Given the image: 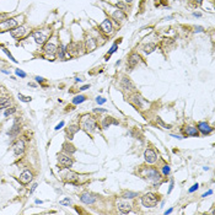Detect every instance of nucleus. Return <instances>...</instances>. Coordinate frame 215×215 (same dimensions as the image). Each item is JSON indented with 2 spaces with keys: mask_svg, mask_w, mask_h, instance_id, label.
Returning a JSON list of instances; mask_svg holds the SVG:
<instances>
[{
  "mask_svg": "<svg viewBox=\"0 0 215 215\" xmlns=\"http://www.w3.org/2000/svg\"><path fill=\"white\" fill-rule=\"evenodd\" d=\"M24 16H17V17H11V19H6L3 22H0V32H5V31H11L14 29H16L19 26V20L22 19Z\"/></svg>",
  "mask_w": 215,
  "mask_h": 215,
  "instance_id": "f257e3e1",
  "label": "nucleus"
},
{
  "mask_svg": "<svg viewBox=\"0 0 215 215\" xmlns=\"http://www.w3.org/2000/svg\"><path fill=\"white\" fill-rule=\"evenodd\" d=\"M141 203L146 208H154L157 204V197L154 193H146L141 197Z\"/></svg>",
  "mask_w": 215,
  "mask_h": 215,
  "instance_id": "f03ea898",
  "label": "nucleus"
},
{
  "mask_svg": "<svg viewBox=\"0 0 215 215\" xmlns=\"http://www.w3.org/2000/svg\"><path fill=\"white\" fill-rule=\"evenodd\" d=\"M82 128L86 133H92V131L96 129V121L92 118V117H85V119L82 121Z\"/></svg>",
  "mask_w": 215,
  "mask_h": 215,
  "instance_id": "7ed1b4c3",
  "label": "nucleus"
},
{
  "mask_svg": "<svg viewBox=\"0 0 215 215\" xmlns=\"http://www.w3.org/2000/svg\"><path fill=\"white\" fill-rule=\"evenodd\" d=\"M111 17H112V20H114V21L119 25V24H122L124 20L127 19V15H126V12H124V11L114 8V10L111 12Z\"/></svg>",
  "mask_w": 215,
  "mask_h": 215,
  "instance_id": "20e7f679",
  "label": "nucleus"
},
{
  "mask_svg": "<svg viewBox=\"0 0 215 215\" xmlns=\"http://www.w3.org/2000/svg\"><path fill=\"white\" fill-rule=\"evenodd\" d=\"M26 33H27V30H26V27H24V26H17L16 29H14V30L10 31L11 37L15 38V39H21V38H24L26 36Z\"/></svg>",
  "mask_w": 215,
  "mask_h": 215,
  "instance_id": "39448f33",
  "label": "nucleus"
},
{
  "mask_svg": "<svg viewBox=\"0 0 215 215\" xmlns=\"http://www.w3.org/2000/svg\"><path fill=\"white\" fill-rule=\"evenodd\" d=\"M144 176H145V178H148V179H150V181H152V182H157V181H160V173H159L156 170H154V169H148V170H144Z\"/></svg>",
  "mask_w": 215,
  "mask_h": 215,
  "instance_id": "423d86ee",
  "label": "nucleus"
},
{
  "mask_svg": "<svg viewBox=\"0 0 215 215\" xmlns=\"http://www.w3.org/2000/svg\"><path fill=\"white\" fill-rule=\"evenodd\" d=\"M100 30H101V32H103L105 34H111L113 32V24H112V21L107 17V19H105L103 20V22L100 25Z\"/></svg>",
  "mask_w": 215,
  "mask_h": 215,
  "instance_id": "0eeeda50",
  "label": "nucleus"
},
{
  "mask_svg": "<svg viewBox=\"0 0 215 215\" xmlns=\"http://www.w3.org/2000/svg\"><path fill=\"white\" fill-rule=\"evenodd\" d=\"M32 37L34 39V42H36L37 44H44L47 42V34L43 33L42 31H34L32 32Z\"/></svg>",
  "mask_w": 215,
  "mask_h": 215,
  "instance_id": "6e6552de",
  "label": "nucleus"
},
{
  "mask_svg": "<svg viewBox=\"0 0 215 215\" xmlns=\"http://www.w3.org/2000/svg\"><path fill=\"white\" fill-rule=\"evenodd\" d=\"M140 61V55L138 53H131L128 58V66H129V70H133V69L139 64Z\"/></svg>",
  "mask_w": 215,
  "mask_h": 215,
  "instance_id": "1a4fd4ad",
  "label": "nucleus"
},
{
  "mask_svg": "<svg viewBox=\"0 0 215 215\" xmlns=\"http://www.w3.org/2000/svg\"><path fill=\"white\" fill-rule=\"evenodd\" d=\"M144 157H145V161L148 164H155L156 160H157V155L156 152L152 150V149H146L144 152Z\"/></svg>",
  "mask_w": 215,
  "mask_h": 215,
  "instance_id": "9d476101",
  "label": "nucleus"
},
{
  "mask_svg": "<svg viewBox=\"0 0 215 215\" xmlns=\"http://www.w3.org/2000/svg\"><path fill=\"white\" fill-rule=\"evenodd\" d=\"M97 46H99L97 39H95L91 36H89L86 38V43H85V49H86V52H94L96 48H97Z\"/></svg>",
  "mask_w": 215,
  "mask_h": 215,
  "instance_id": "9b49d317",
  "label": "nucleus"
},
{
  "mask_svg": "<svg viewBox=\"0 0 215 215\" xmlns=\"http://www.w3.org/2000/svg\"><path fill=\"white\" fill-rule=\"evenodd\" d=\"M58 161L63 167H71L73 166V159L69 157L68 155H64V154L58 155Z\"/></svg>",
  "mask_w": 215,
  "mask_h": 215,
  "instance_id": "f8f14e48",
  "label": "nucleus"
},
{
  "mask_svg": "<svg viewBox=\"0 0 215 215\" xmlns=\"http://www.w3.org/2000/svg\"><path fill=\"white\" fill-rule=\"evenodd\" d=\"M58 51V46L54 44L53 42H46L43 47V52L48 55H54Z\"/></svg>",
  "mask_w": 215,
  "mask_h": 215,
  "instance_id": "ddd939ff",
  "label": "nucleus"
},
{
  "mask_svg": "<svg viewBox=\"0 0 215 215\" xmlns=\"http://www.w3.org/2000/svg\"><path fill=\"white\" fill-rule=\"evenodd\" d=\"M61 176H63V178L65 179L66 182H70V183H75L79 179V175H78V173L71 172V171H65V172L61 173Z\"/></svg>",
  "mask_w": 215,
  "mask_h": 215,
  "instance_id": "4468645a",
  "label": "nucleus"
},
{
  "mask_svg": "<svg viewBox=\"0 0 215 215\" xmlns=\"http://www.w3.org/2000/svg\"><path fill=\"white\" fill-rule=\"evenodd\" d=\"M81 202L85 203V204H94L96 202V196L95 194H91V193H84L81 194Z\"/></svg>",
  "mask_w": 215,
  "mask_h": 215,
  "instance_id": "2eb2a0df",
  "label": "nucleus"
},
{
  "mask_svg": "<svg viewBox=\"0 0 215 215\" xmlns=\"http://www.w3.org/2000/svg\"><path fill=\"white\" fill-rule=\"evenodd\" d=\"M197 129H198V131H202L204 135L209 134V133H211V131H213V128L209 127V124H208L206 122H199Z\"/></svg>",
  "mask_w": 215,
  "mask_h": 215,
  "instance_id": "dca6fc26",
  "label": "nucleus"
},
{
  "mask_svg": "<svg viewBox=\"0 0 215 215\" xmlns=\"http://www.w3.org/2000/svg\"><path fill=\"white\" fill-rule=\"evenodd\" d=\"M118 210L122 214H128L131 210V205H130V203H127V202L121 200V202H118Z\"/></svg>",
  "mask_w": 215,
  "mask_h": 215,
  "instance_id": "f3484780",
  "label": "nucleus"
},
{
  "mask_svg": "<svg viewBox=\"0 0 215 215\" xmlns=\"http://www.w3.org/2000/svg\"><path fill=\"white\" fill-rule=\"evenodd\" d=\"M20 182L24 183V184H27L32 181V173L30 171H24L21 175H20Z\"/></svg>",
  "mask_w": 215,
  "mask_h": 215,
  "instance_id": "a211bd4d",
  "label": "nucleus"
},
{
  "mask_svg": "<svg viewBox=\"0 0 215 215\" xmlns=\"http://www.w3.org/2000/svg\"><path fill=\"white\" fill-rule=\"evenodd\" d=\"M25 151V143L22 140H19L15 143L14 145V152H15V155H22Z\"/></svg>",
  "mask_w": 215,
  "mask_h": 215,
  "instance_id": "6ab92c4d",
  "label": "nucleus"
},
{
  "mask_svg": "<svg viewBox=\"0 0 215 215\" xmlns=\"http://www.w3.org/2000/svg\"><path fill=\"white\" fill-rule=\"evenodd\" d=\"M121 86H122V89H124V90H129V91H131V90H134L135 87H134V84L130 81V79H128V78H123L122 79V81H121Z\"/></svg>",
  "mask_w": 215,
  "mask_h": 215,
  "instance_id": "aec40b11",
  "label": "nucleus"
},
{
  "mask_svg": "<svg viewBox=\"0 0 215 215\" xmlns=\"http://www.w3.org/2000/svg\"><path fill=\"white\" fill-rule=\"evenodd\" d=\"M66 53H68V46L66 44H60L58 47V51H57V54H58L59 59H64Z\"/></svg>",
  "mask_w": 215,
  "mask_h": 215,
  "instance_id": "412c9836",
  "label": "nucleus"
},
{
  "mask_svg": "<svg viewBox=\"0 0 215 215\" xmlns=\"http://www.w3.org/2000/svg\"><path fill=\"white\" fill-rule=\"evenodd\" d=\"M143 52L145 53V54H150V53H152L155 49H156V44L155 43H148V44H144L143 46Z\"/></svg>",
  "mask_w": 215,
  "mask_h": 215,
  "instance_id": "4be33fe9",
  "label": "nucleus"
},
{
  "mask_svg": "<svg viewBox=\"0 0 215 215\" xmlns=\"http://www.w3.org/2000/svg\"><path fill=\"white\" fill-rule=\"evenodd\" d=\"M79 129H80V128H79L78 126H71V127H69V128L66 129V135H68L69 139L71 140L73 136L75 135V133H78V131H79Z\"/></svg>",
  "mask_w": 215,
  "mask_h": 215,
  "instance_id": "5701e85b",
  "label": "nucleus"
},
{
  "mask_svg": "<svg viewBox=\"0 0 215 215\" xmlns=\"http://www.w3.org/2000/svg\"><path fill=\"white\" fill-rule=\"evenodd\" d=\"M131 101L134 102V105H135L136 107H139V108H143V107H144V106H143L144 100L141 99V96H139V95H134L133 97H131Z\"/></svg>",
  "mask_w": 215,
  "mask_h": 215,
  "instance_id": "b1692460",
  "label": "nucleus"
},
{
  "mask_svg": "<svg viewBox=\"0 0 215 215\" xmlns=\"http://www.w3.org/2000/svg\"><path fill=\"white\" fill-rule=\"evenodd\" d=\"M19 131H20V123H19V119H16L15 122H14L12 128H11L10 131H9V135H10V136H14V135H16Z\"/></svg>",
  "mask_w": 215,
  "mask_h": 215,
  "instance_id": "393cba45",
  "label": "nucleus"
},
{
  "mask_svg": "<svg viewBox=\"0 0 215 215\" xmlns=\"http://www.w3.org/2000/svg\"><path fill=\"white\" fill-rule=\"evenodd\" d=\"M112 123H113V124H118V122L114 121L112 117H106V118L103 119V122H102V126H103V128H105V129H107Z\"/></svg>",
  "mask_w": 215,
  "mask_h": 215,
  "instance_id": "a878e982",
  "label": "nucleus"
},
{
  "mask_svg": "<svg viewBox=\"0 0 215 215\" xmlns=\"http://www.w3.org/2000/svg\"><path fill=\"white\" fill-rule=\"evenodd\" d=\"M186 134L187 135H191V136H198L199 131H198L197 128H194V127H187L186 128Z\"/></svg>",
  "mask_w": 215,
  "mask_h": 215,
  "instance_id": "bb28decb",
  "label": "nucleus"
},
{
  "mask_svg": "<svg viewBox=\"0 0 215 215\" xmlns=\"http://www.w3.org/2000/svg\"><path fill=\"white\" fill-rule=\"evenodd\" d=\"M114 8H117V9H119V10H122V11L126 12V11L128 10V4L124 3V1H121V0H118V1L114 4Z\"/></svg>",
  "mask_w": 215,
  "mask_h": 215,
  "instance_id": "cd10ccee",
  "label": "nucleus"
},
{
  "mask_svg": "<svg viewBox=\"0 0 215 215\" xmlns=\"http://www.w3.org/2000/svg\"><path fill=\"white\" fill-rule=\"evenodd\" d=\"M117 49H118V43H113V44H112V47H111V49L108 51V53L106 54V60H108V58H109L113 53H116V52H117Z\"/></svg>",
  "mask_w": 215,
  "mask_h": 215,
  "instance_id": "c85d7f7f",
  "label": "nucleus"
},
{
  "mask_svg": "<svg viewBox=\"0 0 215 215\" xmlns=\"http://www.w3.org/2000/svg\"><path fill=\"white\" fill-rule=\"evenodd\" d=\"M10 100L9 99H0V109H4V108H8L10 106Z\"/></svg>",
  "mask_w": 215,
  "mask_h": 215,
  "instance_id": "c756f323",
  "label": "nucleus"
},
{
  "mask_svg": "<svg viewBox=\"0 0 215 215\" xmlns=\"http://www.w3.org/2000/svg\"><path fill=\"white\" fill-rule=\"evenodd\" d=\"M63 148H64V151H66V152H69V154H74L75 152V148L71 144H69V143H65L64 145H63Z\"/></svg>",
  "mask_w": 215,
  "mask_h": 215,
  "instance_id": "7c9ffc66",
  "label": "nucleus"
},
{
  "mask_svg": "<svg viewBox=\"0 0 215 215\" xmlns=\"http://www.w3.org/2000/svg\"><path fill=\"white\" fill-rule=\"evenodd\" d=\"M86 100V97L85 96H82V95H79V96H75L74 99H73V103L74 105H78V103H81V102H84Z\"/></svg>",
  "mask_w": 215,
  "mask_h": 215,
  "instance_id": "2f4dec72",
  "label": "nucleus"
},
{
  "mask_svg": "<svg viewBox=\"0 0 215 215\" xmlns=\"http://www.w3.org/2000/svg\"><path fill=\"white\" fill-rule=\"evenodd\" d=\"M156 122H157V124H160V126H161L162 128H165V129H170V128H171L170 124H166V123L160 118V117H157V118H156Z\"/></svg>",
  "mask_w": 215,
  "mask_h": 215,
  "instance_id": "473e14b6",
  "label": "nucleus"
},
{
  "mask_svg": "<svg viewBox=\"0 0 215 215\" xmlns=\"http://www.w3.org/2000/svg\"><path fill=\"white\" fill-rule=\"evenodd\" d=\"M136 196H138V194H136L135 192H126V193L123 194V198H124V199H128V198L130 199V198H134V197H136Z\"/></svg>",
  "mask_w": 215,
  "mask_h": 215,
  "instance_id": "72a5a7b5",
  "label": "nucleus"
},
{
  "mask_svg": "<svg viewBox=\"0 0 215 215\" xmlns=\"http://www.w3.org/2000/svg\"><path fill=\"white\" fill-rule=\"evenodd\" d=\"M1 49H3V52H4V53H5V54H6V55H8V57L10 58V60H12L14 63H17V60H16L15 58L12 57V54H11V53H10V52H9L8 49H6V48H1Z\"/></svg>",
  "mask_w": 215,
  "mask_h": 215,
  "instance_id": "f704fd0d",
  "label": "nucleus"
},
{
  "mask_svg": "<svg viewBox=\"0 0 215 215\" xmlns=\"http://www.w3.org/2000/svg\"><path fill=\"white\" fill-rule=\"evenodd\" d=\"M19 99L21 100V101H24V102H30V101H31V97H29V96H24V95H21V94H19Z\"/></svg>",
  "mask_w": 215,
  "mask_h": 215,
  "instance_id": "c9c22d12",
  "label": "nucleus"
},
{
  "mask_svg": "<svg viewBox=\"0 0 215 215\" xmlns=\"http://www.w3.org/2000/svg\"><path fill=\"white\" fill-rule=\"evenodd\" d=\"M16 112V108H9V109H6L5 111V117H9L10 114H12V113H15Z\"/></svg>",
  "mask_w": 215,
  "mask_h": 215,
  "instance_id": "e433bc0d",
  "label": "nucleus"
},
{
  "mask_svg": "<svg viewBox=\"0 0 215 215\" xmlns=\"http://www.w3.org/2000/svg\"><path fill=\"white\" fill-rule=\"evenodd\" d=\"M15 73H16V75L21 76V78H26V73H25V71H22L21 69H16V70H15Z\"/></svg>",
  "mask_w": 215,
  "mask_h": 215,
  "instance_id": "4c0bfd02",
  "label": "nucleus"
},
{
  "mask_svg": "<svg viewBox=\"0 0 215 215\" xmlns=\"http://www.w3.org/2000/svg\"><path fill=\"white\" fill-rule=\"evenodd\" d=\"M170 171H171V170H170V166H169V165H166V166H164V167H162V172H164V175H169Z\"/></svg>",
  "mask_w": 215,
  "mask_h": 215,
  "instance_id": "58836bf2",
  "label": "nucleus"
},
{
  "mask_svg": "<svg viewBox=\"0 0 215 215\" xmlns=\"http://www.w3.org/2000/svg\"><path fill=\"white\" fill-rule=\"evenodd\" d=\"M70 203H71V200L69 199V198H66L64 200H60V202H59V204H61V205H69Z\"/></svg>",
  "mask_w": 215,
  "mask_h": 215,
  "instance_id": "ea45409f",
  "label": "nucleus"
},
{
  "mask_svg": "<svg viewBox=\"0 0 215 215\" xmlns=\"http://www.w3.org/2000/svg\"><path fill=\"white\" fill-rule=\"evenodd\" d=\"M96 101H97V103H99V105H103V103L106 102V99H103V97L99 96V97L96 99Z\"/></svg>",
  "mask_w": 215,
  "mask_h": 215,
  "instance_id": "a19ab883",
  "label": "nucleus"
},
{
  "mask_svg": "<svg viewBox=\"0 0 215 215\" xmlns=\"http://www.w3.org/2000/svg\"><path fill=\"white\" fill-rule=\"evenodd\" d=\"M203 31H204V27L203 26H196V27H194V32H196V33L203 32Z\"/></svg>",
  "mask_w": 215,
  "mask_h": 215,
  "instance_id": "79ce46f5",
  "label": "nucleus"
},
{
  "mask_svg": "<svg viewBox=\"0 0 215 215\" xmlns=\"http://www.w3.org/2000/svg\"><path fill=\"white\" fill-rule=\"evenodd\" d=\"M6 19H8V14H0V22H3Z\"/></svg>",
  "mask_w": 215,
  "mask_h": 215,
  "instance_id": "37998d69",
  "label": "nucleus"
},
{
  "mask_svg": "<svg viewBox=\"0 0 215 215\" xmlns=\"http://www.w3.org/2000/svg\"><path fill=\"white\" fill-rule=\"evenodd\" d=\"M198 187H199V184H198V183H196V184H194V186L192 187V188H189V193H193L194 191H197V189H198Z\"/></svg>",
  "mask_w": 215,
  "mask_h": 215,
  "instance_id": "c03bdc74",
  "label": "nucleus"
},
{
  "mask_svg": "<svg viewBox=\"0 0 215 215\" xmlns=\"http://www.w3.org/2000/svg\"><path fill=\"white\" fill-rule=\"evenodd\" d=\"M34 79H36V81H37V82H44V79H43V78H41V76H36Z\"/></svg>",
  "mask_w": 215,
  "mask_h": 215,
  "instance_id": "a18cd8bd",
  "label": "nucleus"
},
{
  "mask_svg": "<svg viewBox=\"0 0 215 215\" xmlns=\"http://www.w3.org/2000/svg\"><path fill=\"white\" fill-rule=\"evenodd\" d=\"M172 189H173V179L171 181V183H170V187H169V191H167V193H171L172 192Z\"/></svg>",
  "mask_w": 215,
  "mask_h": 215,
  "instance_id": "49530a36",
  "label": "nucleus"
},
{
  "mask_svg": "<svg viewBox=\"0 0 215 215\" xmlns=\"http://www.w3.org/2000/svg\"><path fill=\"white\" fill-rule=\"evenodd\" d=\"M63 126H64V122H60V123L58 124V126L55 127V130H59V129H60L61 127H63Z\"/></svg>",
  "mask_w": 215,
  "mask_h": 215,
  "instance_id": "de8ad7c7",
  "label": "nucleus"
},
{
  "mask_svg": "<svg viewBox=\"0 0 215 215\" xmlns=\"http://www.w3.org/2000/svg\"><path fill=\"white\" fill-rule=\"evenodd\" d=\"M210 194H213V191H211V189H210V191H208L206 193H204V194H203V196H202V197H203V198H205L206 196H210Z\"/></svg>",
  "mask_w": 215,
  "mask_h": 215,
  "instance_id": "09e8293b",
  "label": "nucleus"
},
{
  "mask_svg": "<svg viewBox=\"0 0 215 215\" xmlns=\"http://www.w3.org/2000/svg\"><path fill=\"white\" fill-rule=\"evenodd\" d=\"M193 16L194 17H200V16H202V14H200V12H193Z\"/></svg>",
  "mask_w": 215,
  "mask_h": 215,
  "instance_id": "8fccbe9b",
  "label": "nucleus"
},
{
  "mask_svg": "<svg viewBox=\"0 0 215 215\" xmlns=\"http://www.w3.org/2000/svg\"><path fill=\"white\" fill-rule=\"evenodd\" d=\"M87 89H90V85H85V86H82L80 90H81V91H85V90H87Z\"/></svg>",
  "mask_w": 215,
  "mask_h": 215,
  "instance_id": "3c124183",
  "label": "nucleus"
},
{
  "mask_svg": "<svg viewBox=\"0 0 215 215\" xmlns=\"http://www.w3.org/2000/svg\"><path fill=\"white\" fill-rule=\"evenodd\" d=\"M95 112H106V109H102V108H96Z\"/></svg>",
  "mask_w": 215,
  "mask_h": 215,
  "instance_id": "603ef678",
  "label": "nucleus"
},
{
  "mask_svg": "<svg viewBox=\"0 0 215 215\" xmlns=\"http://www.w3.org/2000/svg\"><path fill=\"white\" fill-rule=\"evenodd\" d=\"M172 136L173 138H177V139H182V136L181 135H177V134H172Z\"/></svg>",
  "mask_w": 215,
  "mask_h": 215,
  "instance_id": "864d4df0",
  "label": "nucleus"
},
{
  "mask_svg": "<svg viewBox=\"0 0 215 215\" xmlns=\"http://www.w3.org/2000/svg\"><path fill=\"white\" fill-rule=\"evenodd\" d=\"M204 1V0H196V3L198 4V5H202V3Z\"/></svg>",
  "mask_w": 215,
  "mask_h": 215,
  "instance_id": "5fc2aeb1",
  "label": "nucleus"
},
{
  "mask_svg": "<svg viewBox=\"0 0 215 215\" xmlns=\"http://www.w3.org/2000/svg\"><path fill=\"white\" fill-rule=\"evenodd\" d=\"M170 213H172V208H170L169 210H166V211H165V214H166V215H167V214H170Z\"/></svg>",
  "mask_w": 215,
  "mask_h": 215,
  "instance_id": "6e6d98bb",
  "label": "nucleus"
},
{
  "mask_svg": "<svg viewBox=\"0 0 215 215\" xmlns=\"http://www.w3.org/2000/svg\"><path fill=\"white\" fill-rule=\"evenodd\" d=\"M133 1H134V0H124V3H127V4H131Z\"/></svg>",
  "mask_w": 215,
  "mask_h": 215,
  "instance_id": "4d7b16f0",
  "label": "nucleus"
}]
</instances>
